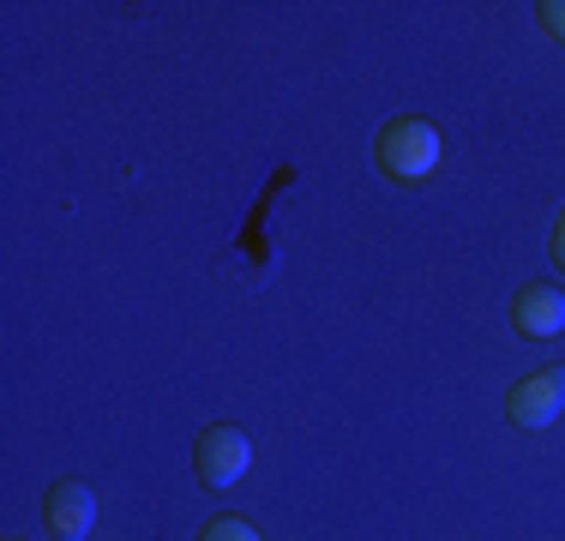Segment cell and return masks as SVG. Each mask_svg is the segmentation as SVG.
I'll list each match as a JSON object with an SVG mask.
<instances>
[{
	"mask_svg": "<svg viewBox=\"0 0 565 541\" xmlns=\"http://www.w3.org/2000/svg\"><path fill=\"white\" fill-rule=\"evenodd\" d=\"M511 325L523 337H559L565 331V289H554V283H523L518 301H511Z\"/></svg>",
	"mask_w": 565,
	"mask_h": 541,
	"instance_id": "obj_5",
	"label": "cell"
},
{
	"mask_svg": "<svg viewBox=\"0 0 565 541\" xmlns=\"http://www.w3.org/2000/svg\"><path fill=\"white\" fill-rule=\"evenodd\" d=\"M193 457H199V481H205V487H235L241 476H247V464H253V445H247V433H241V427L223 422V427L199 433Z\"/></svg>",
	"mask_w": 565,
	"mask_h": 541,
	"instance_id": "obj_3",
	"label": "cell"
},
{
	"mask_svg": "<svg viewBox=\"0 0 565 541\" xmlns=\"http://www.w3.org/2000/svg\"><path fill=\"white\" fill-rule=\"evenodd\" d=\"M373 157H380V169L392 174V181H427V174L439 169V132L427 127V120L403 115L373 139Z\"/></svg>",
	"mask_w": 565,
	"mask_h": 541,
	"instance_id": "obj_1",
	"label": "cell"
},
{
	"mask_svg": "<svg viewBox=\"0 0 565 541\" xmlns=\"http://www.w3.org/2000/svg\"><path fill=\"white\" fill-rule=\"evenodd\" d=\"M559 415H565V368H542V373H530V379L511 385V397H505V422L511 427L542 433V427H554Z\"/></svg>",
	"mask_w": 565,
	"mask_h": 541,
	"instance_id": "obj_2",
	"label": "cell"
},
{
	"mask_svg": "<svg viewBox=\"0 0 565 541\" xmlns=\"http://www.w3.org/2000/svg\"><path fill=\"white\" fill-rule=\"evenodd\" d=\"M547 253H554V265L565 270V211H559V223H554V247H547Z\"/></svg>",
	"mask_w": 565,
	"mask_h": 541,
	"instance_id": "obj_8",
	"label": "cell"
},
{
	"mask_svg": "<svg viewBox=\"0 0 565 541\" xmlns=\"http://www.w3.org/2000/svg\"><path fill=\"white\" fill-rule=\"evenodd\" d=\"M535 12H542V24H547V31H554L559 43H565V0H542Z\"/></svg>",
	"mask_w": 565,
	"mask_h": 541,
	"instance_id": "obj_7",
	"label": "cell"
},
{
	"mask_svg": "<svg viewBox=\"0 0 565 541\" xmlns=\"http://www.w3.org/2000/svg\"><path fill=\"white\" fill-rule=\"evenodd\" d=\"M199 541H259V530H253L247 518H211Z\"/></svg>",
	"mask_w": 565,
	"mask_h": 541,
	"instance_id": "obj_6",
	"label": "cell"
},
{
	"mask_svg": "<svg viewBox=\"0 0 565 541\" xmlns=\"http://www.w3.org/2000/svg\"><path fill=\"white\" fill-rule=\"evenodd\" d=\"M43 523L55 530L61 541H85L97 530V494L85 481H55L43 499Z\"/></svg>",
	"mask_w": 565,
	"mask_h": 541,
	"instance_id": "obj_4",
	"label": "cell"
}]
</instances>
